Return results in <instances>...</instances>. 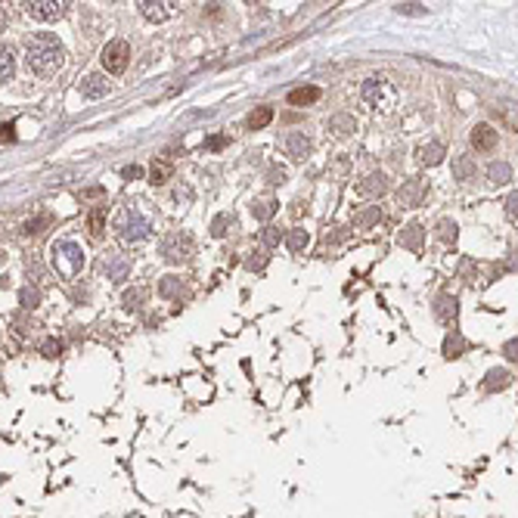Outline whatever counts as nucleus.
I'll return each mask as SVG.
<instances>
[{
    "label": "nucleus",
    "mask_w": 518,
    "mask_h": 518,
    "mask_svg": "<svg viewBox=\"0 0 518 518\" xmlns=\"http://www.w3.org/2000/svg\"><path fill=\"white\" fill-rule=\"evenodd\" d=\"M25 63L38 78H53L65 65V47L56 34L38 32L25 41Z\"/></svg>",
    "instance_id": "1"
},
{
    "label": "nucleus",
    "mask_w": 518,
    "mask_h": 518,
    "mask_svg": "<svg viewBox=\"0 0 518 518\" xmlns=\"http://www.w3.org/2000/svg\"><path fill=\"white\" fill-rule=\"evenodd\" d=\"M50 261L53 270H56L63 280H75L84 267V249L72 239H63V242H53L50 245Z\"/></svg>",
    "instance_id": "2"
},
{
    "label": "nucleus",
    "mask_w": 518,
    "mask_h": 518,
    "mask_svg": "<svg viewBox=\"0 0 518 518\" xmlns=\"http://www.w3.org/2000/svg\"><path fill=\"white\" fill-rule=\"evenodd\" d=\"M360 100L369 109H382V112H391L394 103H397V90L385 81V78H369L360 87Z\"/></svg>",
    "instance_id": "3"
},
{
    "label": "nucleus",
    "mask_w": 518,
    "mask_h": 518,
    "mask_svg": "<svg viewBox=\"0 0 518 518\" xmlns=\"http://www.w3.org/2000/svg\"><path fill=\"white\" fill-rule=\"evenodd\" d=\"M115 230H118V236L125 239V242H143V239L149 236L152 224H149V218H146L140 208H125V211L118 214Z\"/></svg>",
    "instance_id": "4"
},
{
    "label": "nucleus",
    "mask_w": 518,
    "mask_h": 518,
    "mask_svg": "<svg viewBox=\"0 0 518 518\" xmlns=\"http://www.w3.org/2000/svg\"><path fill=\"white\" fill-rule=\"evenodd\" d=\"M103 69L112 72V75H121V72L127 69V63H131V44L127 41H109L106 47H103Z\"/></svg>",
    "instance_id": "5"
},
{
    "label": "nucleus",
    "mask_w": 518,
    "mask_h": 518,
    "mask_svg": "<svg viewBox=\"0 0 518 518\" xmlns=\"http://www.w3.org/2000/svg\"><path fill=\"white\" fill-rule=\"evenodd\" d=\"M189 251H193V239L187 233H171L162 242V258L171 264H183L189 258Z\"/></svg>",
    "instance_id": "6"
},
{
    "label": "nucleus",
    "mask_w": 518,
    "mask_h": 518,
    "mask_svg": "<svg viewBox=\"0 0 518 518\" xmlns=\"http://www.w3.org/2000/svg\"><path fill=\"white\" fill-rule=\"evenodd\" d=\"M25 13L32 16V19L53 22L69 13V3H63V0H34V3H25Z\"/></svg>",
    "instance_id": "7"
},
{
    "label": "nucleus",
    "mask_w": 518,
    "mask_h": 518,
    "mask_svg": "<svg viewBox=\"0 0 518 518\" xmlns=\"http://www.w3.org/2000/svg\"><path fill=\"white\" fill-rule=\"evenodd\" d=\"M280 146L286 149V156L289 158H307L311 156V140L304 137V131H289V134H282V140H280Z\"/></svg>",
    "instance_id": "8"
},
{
    "label": "nucleus",
    "mask_w": 518,
    "mask_h": 518,
    "mask_svg": "<svg viewBox=\"0 0 518 518\" xmlns=\"http://www.w3.org/2000/svg\"><path fill=\"white\" fill-rule=\"evenodd\" d=\"M137 7L149 22H165L177 13V3H152V0H140Z\"/></svg>",
    "instance_id": "9"
},
{
    "label": "nucleus",
    "mask_w": 518,
    "mask_h": 518,
    "mask_svg": "<svg viewBox=\"0 0 518 518\" xmlns=\"http://www.w3.org/2000/svg\"><path fill=\"white\" fill-rule=\"evenodd\" d=\"M78 90H81V96H87V100H103V96L109 94V81L103 75H87V78H81Z\"/></svg>",
    "instance_id": "10"
},
{
    "label": "nucleus",
    "mask_w": 518,
    "mask_h": 518,
    "mask_svg": "<svg viewBox=\"0 0 518 518\" xmlns=\"http://www.w3.org/2000/svg\"><path fill=\"white\" fill-rule=\"evenodd\" d=\"M422 196H425V183L416 180V177H410V180H404V187H400L397 199H400V205L413 208V205H419V202H422Z\"/></svg>",
    "instance_id": "11"
},
{
    "label": "nucleus",
    "mask_w": 518,
    "mask_h": 518,
    "mask_svg": "<svg viewBox=\"0 0 518 518\" xmlns=\"http://www.w3.org/2000/svg\"><path fill=\"white\" fill-rule=\"evenodd\" d=\"M497 140L499 137H497V131H493L490 125H475L472 127V146L478 152H490L493 146H497Z\"/></svg>",
    "instance_id": "12"
},
{
    "label": "nucleus",
    "mask_w": 518,
    "mask_h": 518,
    "mask_svg": "<svg viewBox=\"0 0 518 518\" xmlns=\"http://www.w3.org/2000/svg\"><path fill=\"white\" fill-rule=\"evenodd\" d=\"M103 270L118 282V280H125V276L131 273V261H125V258H118V255H106V258H103Z\"/></svg>",
    "instance_id": "13"
},
{
    "label": "nucleus",
    "mask_w": 518,
    "mask_h": 518,
    "mask_svg": "<svg viewBox=\"0 0 518 518\" xmlns=\"http://www.w3.org/2000/svg\"><path fill=\"white\" fill-rule=\"evenodd\" d=\"M360 193H363V196H385V193H388V180H385V174H382V171L369 174L366 180L360 183Z\"/></svg>",
    "instance_id": "14"
},
{
    "label": "nucleus",
    "mask_w": 518,
    "mask_h": 518,
    "mask_svg": "<svg viewBox=\"0 0 518 518\" xmlns=\"http://www.w3.org/2000/svg\"><path fill=\"white\" fill-rule=\"evenodd\" d=\"M456 298L453 295H441V298L435 301V317L437 320H444V323H453V317H456Z\"/></svg>",
    "instance_id": "15"
},
{
    "label": "nucleus",
    "mask_w": 518,
    "mask_h": 518,
    "mask_svg": "<svg viewBox=\"0 0 518 518\" xmlns=\"http://www.w3.org/2000/svg\"><path fill=\"white\" fill-rule=\"evenodd\" d=\"M320 100V87H298L289 94V106H311Z\"/></svg>",
    "instance_id": "16"
},
{
    "label": "nucleus",
    "mask_w": 518,
    "mask_h": 518,
    "mask_svg": "<svg viewBox=\"0 0 518 518\" xmlns=\"http://www.w3.org/2000/svg\"><path fill=\"white\" fill-rule=\"evenodd\" d=\"M183 292H187V286L177 276H162V282H158V295L162 298H180Z\"/></svg>",
    "instance_id": "17"
},
{
    "label": "nucleus",
    "mask_w": 518,
    "mask_h": 518,
    "mask_svg": "<svg viewBox=\"0 0 518 518\" xmlns=\"http://www.w3.org/2000/svg\"><path fill=\"white\" fill-rule=\"evenodd\" d=\"M329 131L335 134V137H348L351 131H357V121L351 118V115H332V118H329Z\"/></svg>",
    "instance_id": "18"
},
{
    "label": "nucleus",
    "mask_w": 518,
    "mask_h": 518,
    "mask_svg": "<svg viewBox=\"0 0 518 518\" xmlns=\"http://www.w3.org/2000/svg\"><path fill=\"white\" fill-rule=\"evenodd\" d=\"M422 236H425L422 227H419V224H410V227H404V233H400V245H406V249L416 251L419 245H422Z\"/></svg>",
    "instance_id": "19"
},
{
    "label": "nucleus",
    "mask_w": 518,
    "mask_h": 518,
    "mask_svg": "<svg viewBox=\"0 0 518 518\" xmlns=\"http://www.w3.org/2000/svg\"><path fill=\"white\" fill-rule=\"evenodd\" d=\"M509 382H512L509 369H490L484 379V391H499V388H506Z\"/></svg>",
    "instance_id": "20"
},
{
    "label": "nucleus",
    "mask_w": 518,
    "mask_h": 518,
    "mask_svg": "<svg viewBox=\"0 0 518 518\" xmlns=\"http://www.w3.org/2000/svg\"><path fill=\"white\" fill-rule=\"evenodd\" d=\"M444 158V143H425L419 149V162L422 165H437Z\"/></svg>",
    "instance_id": "21"
},
{
    "label": "nucleus",
    "mask_w": 518,
    "mask_h": 518,
    "mask_svg": "<svg viewBox=\"0 0 518 518\" xmlns=\"http://www.w3.org/2000/svg\"><path fill=\"white\" fill-rule=\"evenodd\" d=\"M0 81L7 84V81H13V75H16V59H13V50L10 47H3V53H0Z\"/></svg>",
    "instance_id": "22"
},
{
    "label": "nucleus",
    "mask_w": 518,
    "mask_h": 518,
    "mask_svg": "<svg viewBox=\"0 0 518 518\" xmlns=\"http://www.w3.org/2000/svg\"><path fill=\"white\" fill-rule=\"evenodd\" d=\"M270 121H273V109H270V106H261V109H255V112L249 115V127H251V131H261V127H267Z\"/></svg>",
    "instance_id": "23"
},
{
    "label": "nucleus",
    "mask_w": 518,
    "mask_h": 518,
    "mask_svg": "<svg viewBox=\"0 0 518 518\" xmlns=\"http://www.w3.org/2000/svg\"><path fill=\"white\" fill-rule=\"evenodd\" d=\"M475 174V162L468 156H459V158H453V177L456 180H468V177Z\"/></svg>",
    "instance_id": "24"
},
{
    "label": "nucleus",
    "mask_w": 518,
    "mask_h": 518,
    "mask_svg": "<svg viewBox=\"0 0 518 518\" xmlns=\"http://www.w3.org/2000/svg\"><path fill=\"white\" fill-rule=\"evenodd\" d=\"M379 218H382L379 205H369L366 211H360V214H357V218H354V227H357V230H366V227H373Z\"/></svg>",
    "instance_id": "25"
},
{
    "label": "nucleus",
    "mask_w": 518,
    "mask_h": 518,
    "mask_svg": "<svg viewBox=\"0 0 518 518\" xmlns=\"http://www.w3.org/2000/svg\"><path fill=\"white\" fill-rule=\"evenodd\" d=\"M307 242H311V236H307V230H292L286 236V245H289V251H295V255H298V251H304L307 249Z\"/></svg>",
    "instance_id": "26"
},
{
    "label": "nucleus",
    "mask_w": 518,
    "mask_h": 518,
    "mask_svg": "<svg viewBox=\"0 0 518 518\" xmlns=\"http://www.w3.org/2000/svg\"><path fill=\"white\" fill-rule=\"evenodd\" d=\"M487 177H490V183H506L512 177V168L506 162H493L490 168H487Z\"/></svg>",
    "instance_id": "27"
},
{
    "label": "nucleus",
    "mask_w": 518,
    "mask_h": 518,
    "mask_svg": "<svg viewBox=\"0 0 518 518\" xmlns=\"http://www.w3.org/2000/svg\"><path fill=\"white\" fill-rule=\"evenodd\" d=\"M462 351H466V338H462L459 332L447 335V342H444V354H447V357H459Z\"/></svg>",
    "instance_id": "28"
},
{
    "label": "nucleus",
    "mask_w": 518,
    "mask_h": 518,
    "mask_svg": "<svg viewBox=\"0 0 518 518\" xmlns=\"http://www.w3.org/2000/svg\"><path fill=\"white\" fill-rule=\"evenodd\" d=\"M273 211H276L273 199H264V202H258V205H251V214H255L258 220H270V218H273Z\"/></svg>",
    "instance_id": "29"
},
{
    "label": "nucleus",
    "mask_w": 518,
    "mask_h": 518,
    "mask_svg": "<svg viewBox=\"0 0 518 518\" xmlns=\"http://www.w3.org/2000/svg\"><path fill=\"white\" fill-rule=\"evenodd\" d=\"M227 227H233V218H230V214H218V218L211 220V236L220 239L227 233Z\"/></svg>",
    "instance_id": "30"
},
{
    "label": "nucleus",
    "mask_w": 518,
    "mask_h": 518,
    "mask_svg": "<svg viewBox=\"0 0 518 518\" xmlns=\"http://www.w3.org/2000/svg\"><path fill=\"white\" fill-rule=\"evenodd\" d=\"M437 239L453 242V239H456V224H453V220H441V224H437Z\"/></svg>",
    "instance_id": "31"
},
{
    "label": "nucleus",
    "mask_w": 518,
    "mask_h": 518,
    "mask_svg": "<svg viewBox=\"0 0 518 518\" xmlns=\"http://www.w3.org/2000/svg\"><path fill=\"white\" fill-rule=\"evenodd\" d=\"M87 224H90V233H94V236H100V233H103V205H96L94 211H90Z\"/></svg>",
    "instance_id": "32"
},
{
    "label": "nucleus",
    "mask_w": 518,
    "mask_h": 518,
    "mask_svg": "<svg viewBox=\"0 0 518 518\" xmlns=\"http://www.w3.org/2000/svg\"><path fill=\"white\" fill-rule=\"evenodd\" d=\"M143 298H146L143 289H137V286L127 289V292H125V307H140V301H143Z\"/></svg>",
    "instance_id": "33"
},
{
    "label": "nucleus",
    "mask_w": 518,
    "mask_h": 518,
    "mask_svg": "<svg viewBox=\"0 0 518 518\" xmlns=\"http://www.w3.org/2000/svg\"><path fill=\"white\" fill-rule=\"evenodd\" d=\"M38 301H41V292H38V289H22V307H25V311L38 307Z\"/></svg>",
    "instance_id": "34"
},
{
    "label": "nucleus",
    "mask_w": 518,
    "mask_h": 518,
    "mask_svg": "<svg viewBox=\"0 0 518 518\" xmlns=\"http://www.w3.org/2000/svg\"><path fill=\"white\" fill-rule=\"evenodd\" d=\"M397 13L400 16H425L428 10H425L422 3H397Z\"/></svg>",
    "instance_id": "35"
},
{
    "label": "nucleus",
    "mask_w": 518,
    "mask_h": 518,
    "mask_svg": "<svg viewBox=\"0 0 518 518\" xmlns=\"http://www.w3.org/2000/svg\"><path fill=\"white\" fill-rule=\"evenodd\" d=\"M280 230H276V227H267V230L261 233V245H267V249H273V245H280Z\"/></svg>",
    "instance_id": "36"
},
{
    "label": "nucleus",
    "mask_w": 518,
    "mask_h": 518,
    "mask_svg": "<svg viewBox=\"0 0 518 518\" xmlns=\"http://www.w3.org/2000/svg\"><path fill=\"white\" fill-rule=\"evenodd\" d=\"M47 224H50V218H47V214H41V218L28 220V224H25V233H41V227H47Z\"/></svg>",
    "instance_id": "37"
},
{
    "label": "nucleus",
    "mask_w": 518,
    "mask_h": 518,
    "mask_svg": "<svg viewBox=\"0 0 518 518\" xmlns=\"http://www.w3.org/2000/svg\"><path fill=\"white\" fill-rule=\"evenodd\" d=\"M503 354L509 357L512 363H518V338H509V342L503 344Z\"/></svg>",
    "instance_id": "38"
},
{
    "label": "nucleus",
    "mask_w": 518,
    "mask_h": 518,
    "mask_svg": "<svg viewBox=\"0 0 518 518\" xmlns=\"http://www.w3.org/2000/svg\"><path fill=\"white\" fill-rule=\"evenodd\" d=\"M41 351H44V357H56L59 351H63V344H59V342H53V338H50V342H44V344H41Z\"/></svg>",
    "instance_id": "39"
},
{
    "label": "nucleus",
    "mask_w": 518,
    "mask_h": 518,
    "mask_svg": "<svg viewBox=\"0 0 518 518\" xmlns=\"http://www.w3.org/2000/svg\"><path fill=\"white\" fill-rule=\"evenodd\" d=\"M168 177V165H152V183H165Z\"/></svg>",
    "instance_id": "40"
},
{
    "label": "nucleus",
    "mask_w": 518,
    "mask_h": 518,
    "mask_svg": "<svg viewBox=\"0 0 518 518\" xmlns=\"http://www.w3.org/2000/svg\"><path fill=\"white\" fill-rule=\"evenodd\" d=\"M506 211H509V218H518V189L506 199Z\"/></svg>",
    "instance_id": "41"
},
{
    "label": "nucleus",
    "mask_w": 518,
    "mask_h": 518,
    "mask_svg": "<svg viewBox=\"0 0 518 518\" xmlns=\"http://www.w3.org/2000/svg\"><path fill=\"white\" fill-rule=\"evenodd\" d=\"M267 177H270V183H282V180H286V171H282V168H270Z\"/></svg>",
    "instance_id": "42"
},
{
    "label": "nucleus",
    "mask_w": 518,
    "mask_h": 518,
    "mask_svg": "<svg viewBox=\"0 0 518 518\" xmlns=\"http://www.w3.org/2000/svg\"><path fill=\"white\" fill-rule=\"evenodd\" d=\"M16 125H13V121H10V125H3V143H13V140H16Z\"/></svg>",
    "instance_id": "43"
},
{
    "label": "nucleus",
    "mask_w": 518,
    "mask_h": 518,
    "mask_svg": "<svg viewBox=\"0 0 518 518\" xmlns=\"http://www.w3.org/2000/svg\"><path fill=\"white\" fill-rule=\"evenodd\" d=\"M245 267H249V270H261L264 267V255L261 258H249V261H245Z\"/></svg>",
    "instance_id": "44"
},
{
    "label": "nucleus",
    "mask_w": 518,
    "mask_h": 518,
    "mask_svg": "<svg viewBox=\"0 0 518 518\" xmlns=\"http://www.w3.org/2000/svg\"><path fill=\"white\" fill-rule=\"evenodd\" d=\"M224 143H227V137H211L205 146H208V149H220V146H224Z\"/></svg>",
    "instance_id": "45"
},
{
    "label": "nucleus",
    "mask_w": 518,
    "mask_h": 518,
    "mask_svg": "<svg viewBox=\"0 0 518 518\" xmlns=\"http://www.w3.org/2000/svg\"><path fill=\"white\" fill-rule=\"evenodd\" d=\"M121 174H125L127 180H131V177H140V174H143V171H140L137 165H131V168H125V171H121Z\"/></svg>",
    "instance_id": "46"
}]
</instances>
